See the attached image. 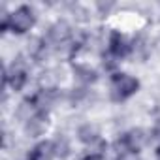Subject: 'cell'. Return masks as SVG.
<instances>
[{"label":"cell","mask_w":160,"mask_h":160,"mask_svg":"<svg viewBox=\"0 0 160 160\" xmlns=\"http://www.w3.org/2000/svg\"><path fill=\"white\" fill-rule=\"evenodd\" d=\"M136 89H138V79H134L132 75L121 73V75H115V79H113L111 96H113V100L119 102V100H124L130 94H134Z\"/></svg>","instance_id":"cell-1"},{"label":"cell","mask_w":160,"mask_h":160,"mask_svg":"<svg viewBox=\"0 0 160 160\" xmlns=\"http://www.w3.org/2000/svg\"><path fill=\"white\" fill-rule=\"evenodd\" d=\"M32 25H34V13H32V10L27 8V6L15 10V12L10 15V28H12L13 32H19V34H21V32H27Z\"/></svg>","instance_id":"cell-2"},{"label":"cell","mask_w":160,"mask_h":160,"mask_svg":"<svg viewBox=\"0 0 160 160\" xmlns=\"http://www.w3.org/2000/svg\"><path fill=\"white\" fill-rule=\"evenodd\" d=\"M49 38H51V42L55 43V45H66V43H70V38H72V30H70V25L66 23V21H58V23H55L53 27H51V30H49Z\"/></svg>","instance_id":"cell-3"},{"label":"cell","mask_w":160,"mask_h":160,"mask_svg":"<svg viewBox=\"0 0 160 160\" xmlns=\"http://www.w3.org/2000/svg\"><path fill=\"white\" fill-rule=\"evenodd\" d=\"M45 126H47V115L38 111L32 119H28V121L25 122V132L34 138V136H40V134L45 130Z\"/></svg>","instance_id":"cell-4"},{"label":"cell","mask_w":160,"mask_h":160,"mask_svg":"<svg viewBox=\"0 0 160 160\" xmlns=\"http://www.w3.org/2000/svg\"><path fill=\"white\" fill-rule=\"evenodd\" d=\"M128 43H126V40L119 34V32H113L111 34V38H109V53H111V57H115V58H121V57H124L126 53H128Z\"/></svg>","instance_id":"cell-5"},{"label":"cell","mask_w":160,"mask_h":160,"mask_svg":"<svg viewBox=\"0 0 160 160\" xmlns=\"http://www.w3.org/2000/svg\"><path fill=\"white\" fill-rule=\"evenodd\" d=\"M53 154H55V151H53V143L43 141V143H40V145L34 147V151L30 152L28 160H49Z\"/></svg>","instance_id":"cell-6"},{"label":"cell","mask_w":160,"mask_h":160,"mask_svg":"<svg viewBox=\"0 0 160 160\" xmlns=\"http://www.w3.org/2000/svg\"><path fill=\"white\" fill-rule=\"evenodd\" d=\"M28 55L36 60H42L45 55H47V47H45V42H42L40 38H34L28 42Z\"/></svg>","instance_id":"cell-7"},{"label":"cell","mask_w":160,"mask_h":160,"mask_svg":"<svg viewBox=\"0 0 160 160\" xmlns=\"http://www.w3.org/2000/svg\"><path fill=\"white\" fill-rule=\"evenodd\" d=\"M126 138H128V143H130V149L136 152V151H139L143 145H145V141H147V136H145V132L143 130H132L130 134H126Z\"/></svg>","instance_id":"cell-8"},{"label":"cell","mask_w":160,"mask_h":160,"mask_svg":"<svg viewBox=\"0 0 160 160\" xmlns=\"http://www.w3.org/2000/svg\"><path fill=\"white\" fill-rule=\"evenodd\" d=\"M79 139H81L83 143H94L96 139H98V132H96V128L94 126H91V124H85V126H81L79 128Z\"/></svg>","instance_id":"cell-9"},{"label":"cell","mask_w":160,"mask_h":160,"mask_svg":"<svg viewBox=\"0 0 160 160\" xmlns=\"http://www.w3.org/2000/svg\"><path fill=\"white\" fill-rule=\"evenodd\" d=\"M53 151H55V156L58 158H66L68 152H70V143L64 136H58L55 141H53Z\"/></svg>","instance_id":"cell-10"},{"label":"cell","mask_w":160,"mask_h":160,"mask_svg":"<svg viewBox=\"0 0 160 160\" xmlns=\"http://www.w3.org/2000/svg\"><path fill=\"white\" fill-rule=\"evenodd\" d=\"M75 75L81 79V81H85V83L94 81V77H96L94 70H91V68H87V66H77V68H75Z\"/></svg>","instance_id":"cell-11"},{"label":"cell","mask_w":160,"mask_h":160,"mask_svg":"<svg viewBox=\"0 0 160 160\" xmlns=\"http://www.w3.org/2000/svg\"><path fill=\"white\" fill-rule=\"evenodd\" d=\"M81 160H104V156H96V154H87L85 158H81Z\"/></svg>","instance_id":"cell-12"},{"label":"cell","mask_w":160,"mask_h":160,"mask_svg":"<svg viewBox=\"0 0 160 160\" xmlns=\"http://www.w3.org/2000/svg\"><path fill=\"white\" fill-rule=\"evenodd\" d=\"M152 136H154V139H160V126H156V128H154Z\"/></svg>","instance_id":"cell-13"},{"label":"cell","mask_w":160,"mask_h":160,"mask_svg":"<svg viewBox=\"0 0 160 160\" xmlns=\"http://www.w3.org/2000/svg\"><path fill=\"white\" fill-rule=\"evenodd\" d=\"M156 160H160V149L156 151Z\"/></svg>","instance_id":"cell-14"}]
</instances>
